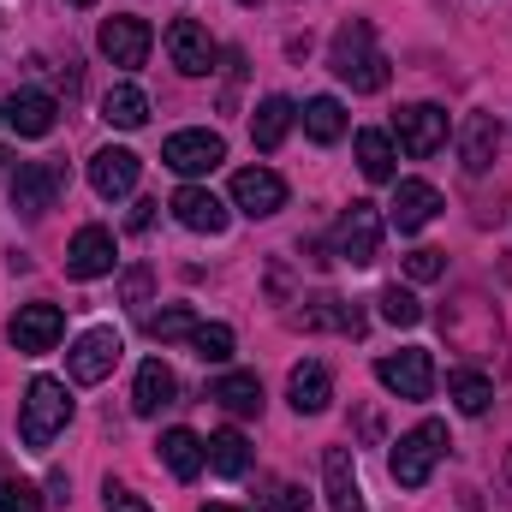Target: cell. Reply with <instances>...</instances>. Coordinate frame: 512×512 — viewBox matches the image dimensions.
<instances>
[{"label":"cell","instance_id":"cell-1","mask_svg":"<svg viewBox=\"0 0 512 512\" xmlns=\"http://www.w3.org/2000/svg\"><path fill=\"white\" fill-rule=\"evenodd\" d=\"M334 72H340V84H352L358 96H376L387 90V54L376 48V30H370V18H352V24H340L334 30Z\"/></svg>","mask_w":512,"mask_h":512},{"label":"cell","instance_id":"cell-2","mask_svg":"<svg viewBox=\"0 0 512 512\" xmlns=\"http://www.w3.org/2000/svg\"><path fill=\"white\" fill-rule=\"evenodd\" d=\"M72 423V393L66 382H54V376H36V382L24 387V417H18V435H24V447H48L60 429Z\"/></svg>","mask_w":512,"mask_h":512},{"label":"cell","instance_id":"cell-3","mask_svg":"<svg viewBox=\"0 0 512 512\" xmlns=\"http://www.w3.org/2000/svg\"><path fill=\"white\" fill-rule=\"evenodd\" d=\"M441 453H447V423H435V417H429V423H417L411 435H399V441H393L387 471H393V483H399V489H423Z\"/></svg>","mask_w":512,"mask_h":512},{"label":"cell","instance_id":"cell-4","mask_svg":"<svg viewBox=\"0 0 512 512\" xmlns=\"http://www.w3.org/2000/svg\"><path fill=\"white\" fill-rule=\"evenodd\" d=\"M334 256L352 262V268H370V262L382 256V215H376V203H352V209L340 215V227H334Z\"/></svg>","mask_w":512,"mask_h":512},{"label":"cell","instance_id":"cell-5","mask_svg":"<svg viewBox=\"0 0 512 512\" xmlns=\"http://www.w3.org/2000/svg\"><path fill=\"white\" fill-rule=\"evenodd\" d=\"M120 352H126V340H120L114 328H90V334H78V340H72V352H66V370H72V382L96 387V382H108V376H114Z\"/></svg>","mask_w":512,"mask_h":512},{"label":"cell","instance_id":"cell-6","mask_svg":"<svg viewBox=\"0 0 512 512\" xmlns=\"http://www.w3.org/2000/svg\"><path fill=\"white\" fill-rule=\"evenodd\" d=\"M161 161L173 173H185V179H203V173H215L227 161V143H221V131H173L161 143Z\"/></svg>","mask_w":512,"mask_h":512},{"label":"cell","instance_id":"cell-7","mask_svg":"<svg viewBox=\"0 0 512 512\" xmlns=\"http://www.w3.org/2000/svg\"><path fill=\"white\" fill-rule=\"evenodd\" d=\"M376 382L387 387V393H399V399H429L435 393V364H429V352H387V358H376Z\"/></svg>","mask_w":512,"mask_h":512},{"label":"cell","instance_id":"cell-8","mask_svg":"<svg viewBox=\"0 0 512 512\" xmlns=\"http://www.w3.org/2000/svg\"><path fill=\"white\" fill-rule=\"evenodd\" d=\"M233 209L251 215V221L280 215V209H286V179L268 173V167H245V173H233Z\"/></svg>","mask_w":512,"mask_h":512},{"label":"cell","instance_id":"cell-9","mask_svg":"<svg viewBox=\"0 0 512 512\" xmlns=\"http://www.w3.org/2000/svg\"><path fill=\"white\" fill-rule=\"evenodd\" d=\"M167 54L185 78H209L215 72V36L197 24V18H173L167 24Z\"/></svg>","mask_w":512,"mask_h":512},{"label":"cell","instance_id":"cell-10","mask_svg":"<svg viewBox=\"0 0 512 512\" xmlns=\"http://www.w3.org/2000/svg\"><path fill=\"white\" fill-rule=\"evenodd\" d=\"M6 334H12V346L18 352H54L60 346V334H66V316H60V304H24L12 322H6Z\"/></svg>","mask_w":512,"mask_h":512},{"label":"cell","instance_id":"cell-11","mask_svg":"<svg viewBox=\"0 0 512 512\" xmlns=\"http://www.w3.org/2000/svg\"><path fill=\"white\" fill-rule=\"evenodd\" d=\"M96 48H102L114 66H143V60H149V48H155V30H149L143 18H126V12H114V18L102 24Z\"/></svg>","mask_w":512,"mask_h":512},{"label":"cell","instance_id":"cell-12","mask_svg":"<svg viewBox=\"0 0 512 512\" xmlns=\"http://www.w3.org/2000/svg\"><path fill=\"white\" fill-rule=\"evenodd\" d=\"M393 131H399L405 155H435V149L447 143V114H441L435 102H411V108L393 114Z\"/></svg>","mask_w":512,"mask_h":512},{"label":"cell","instance_id":"cell-13","mask_svg":"<svg viewBox=\"0 0 512 512\" xmlns=\"http://www.w3.org/2000/svg\"><path fill=\"white\" fill-rule=\"evenodd\" d=\"M66 274L72 280H102L114 274V233L108 227H78L66 245Z\"/></svg>","mask_w":512,"mask_h":512},{"label":"cell","instance_id":"cell-14","mask_svg":"<svg viewBox=\"0 0 512 512\" xmlns=\"http://www.w3.org/2000/svg\"><path fill=\"white\" fill-rule=\"evenodd\" d=\"M54 197H60V167L24 161V167L12 173V209H18V215H48Z\"/></svg>","mask_w":512,"mask_h":512},{"label":"cell","instance_id":"cell-15","mask_svg":"<svg viewBox=\"0 0 512 512\" xmlns=\"http://www.w3.org/2000/svg\"><path fill=\"white\" fill-rule=\"evenodd\" d=\"M459 161H465V173H489L501 161V120L495 114H465L459 120Z\"/></svg>","mask_w":512,"mask_h":512},{"label":"cell","instance_id":"cell-16","mask_svg":"<svg viewBox=\"0 0 512 512\" xmlns=\"http://www.w3.org/2000/svg\"><path fill=\"white\" fill-rule=\"evenodd\" d=\"M137 173H143V161H137L131 149H114V143H108V149L90 155V185H96V197H108V203L137 191Z\"/></svg>","mask_w":512,"mask_h":512},{"label":"cell","instance_id":"cell-17","mask_svg":"<svg viewBox=\"0 0 512 512\" xmlns=\"http://www.w3.org/2000/svg\"><path fill=\"white\" fill-rule=\"evenodd\" d=\"M173 215H179V227H191V233H227V203L215 197V191H203V185H179L173 191V203H167Z\"/></svg>","mask_w":512,"mask_h":512},{"label":"cell","instance_id":"cell-18","mask_svg":"<svg viewBox=\"0 0 512 512\" xmlns=\"http://www.w3.org/2000/svg\"><path fill=\"white\" fill-rule=\"evenodd\" d=\"M435 215H441V191L429 179H399L393 185V227L399 233H423Z\"/></svg>","mask_w":512,"mask_h":512},{"label":"cell","instance_id":"cell-19","mask_svg":"<svg viewBox=\"0 0 512 512\" xmlns=\"http://www.w3.org/2000/svg\"><path fill=\"white\" fill-rule=\"evenodd\" d=\"M322 483H328V507L334 512H370L364 507V489H358V471H352V453H346V447H328V453H322Z\"/></svg>","mask_w":512,"mask_h":512},{"label":"cell","instance_id":"cell-20","mask_svg":"<svg viewBox=\"0 0 512 512\" xmlns=\"http://www.w3.org/2000/svg\"><path fill=\"white\" fill-rule=\"evenodd\" d=\"M6 114V126L18 131V137H48L54 131V96H42V90H12V102L0 108Z\"/></svg>","mask_w":512,"mask_h":512},{"label":"cell","instance_id":"cell-21","mask_svg":"<svg viewBox=\"0 0 512 512\" xmlns=\"http://www.w3.org/2000/svg\"><path fill=\"white\" fill-rule=\"evenodd\" d=\"M286 399H292L298 417L328 411V399H334V376H328V364H298V370L286 376Z\"/></svg>","mask_w":512,"mask_h":512},{"label":"cell","instance_id":"cell-22","mask_svg":"<svg viewBox=\"0 0 512 512\" xmlns=\"http://www.w3.org/2000/svg\"><path fill=\"white\" fill-rule=\"evenodd\" d=\"M292 322H298V328H340V334H364V310H358V304H346V298H334V292L304 298V310H298Z\"/></svg>","mask_w":512,"mask_h":512},{"label":"cell","instance_id":"cell-23","mask_svg":"<svg viewBox=\"0 0 512 512\" xmlns=\"http://www.w3.org/2000/svg\"><path fill=\"white\" fill-rule=\"evenodd\" d=\"M173 393H179V382H173V370H167L161 358L137 364V382H131V411H137V417H155L161 405H173Z\"/></svg>","mask_w":512,"mask_h":512},{"label":"cell","instance_id":"cell-24","mask_svg":"<svg viewBox=\"0 0 512 512\" xmlns=\"http://www.w3.org/2000/svg\"><path fill=\"white\" fill-rule=\"evenodd\" d=\"M203 459H209L215 477H245V471H251V441H245L239 429H221V435L203 441Z\"/></svg>","mask_w":512,"mask_h":512},{"label":"cell","instance_id":"cell-25","mask_svg":"<svg viewBox=\"0 0 512 512\" xmlns=\"http://www.w3.org/2000/svg\"><path fill=\"white\" fill-rule=\"evenodd\" d=\"M292 120H298V108H292L286 96H268V102L251 114V143L256 149H280L286 131H292Z\"/></svg>","mask_w":512,"mask_h":512},{"label":"cell","instance_id":"cell-26","mask_svg":"<svg viewBox=\"0 0 512 512\" xmlns=\"http://www.w3.org/2000/svg\"><path fill=\"white\" fill-rule=\"evenodd\" d=\"M161 465H167L179 483H191L209 459H203V441H197L191 429H167V435H161Z\"/></svg>","mask_w":512,"mask_h":512},{"label":"cell","instance_id":"cell-27","mask_svg":"<svg viewBox=\"0 0 512 512\" xmlns=\"http://www.w3.org/2000/svg\"><path fill=\"white\" fill-rule=\"evenodd\" d=\"M209 399H215V405H227L233 417H256V411H262V382H256L251 370H233V376H221V382H215Z\"/></svg>","mask_w":512,"mask_h":512},{"label":"cell","instance_id":"cell-28","mask_svg":"<svg viewBox=\"0 0 512 512\" xmlns=\"http://www.w3.org/2000/svg\"><path fill=\"white\" fill-rule=\"evenodd\" d=\"M102 120L120 131H137L143 120H149V96L137 90V84H114L108 96H102Z\"/></svg>","mask_w":512,"mask_h":512},{"label":"cell","instance_id":"cell-29","mask_svg":"<svg viewBox=\"0 0 512 512\" xmlns=\"http://www.w3.org/2000/svg\"><path fill=\"white\" fill-rule=\"evenodd\" d=\"M304 131H310L316 143L346 137V108H340L334 96H310V102H304Z\"/></svg>","mask_w":512,"mask_h":512},{"label":"cell","instance_id":"cell-30","mask_svg":"<svg viewBox=\"0 0 512 512\" xmlns=\"http://www.w3.org/2000/svg\"><path fill=\"white\" fill-rule=\"evenodd\" d=\"M447 393H453V405H459L465 417H483L489 399H495L489 376H477V370H453V376H447Z\"/></svg>","mask_w":512,"mask_h":512},{"label":"cell","instance_id":"cell-31","mask_svg":"<svg viewBox=\"0 0 512 512\" xmlns=\"http://www.w3.org/2000/svg\"><path fill=\"white\" fill-rule=\"evenodd\" d=\"M358 167H364L370 185L393 179V143H387V131H358Z\"/></svg>","mask_w":512,"mask_h":512},{"label":"cell","instance_id":"cell-32","mask_svg":"<svg viewBox=\"0 0 512 512\" xmlns=\"http://www.w3.org/2000/svg\"><path fill=\"white\" fill-rule=\"evenodd\" d=\"M191 352H197L203 364H227V358H233V328H227V322H197Z\"/></svg>","mask_w":512,"mask_h":512},{"label":"cell","instance_id":"cell-33","mask_svg":"<svg viewBox=\"0 0 512 512\" xmlns=\"http://www.w3.org/2000/svg\"><path fill=\"white\" fill-rule=\"evenodd\" d=\"M382 322H393V328H417L423 322V304H417V292H405V286H382Z\"/></svg>","mask_w":512,"mask_h":512},{"label":"cell","instance_id":"cell-34","mask_svg":"<svg viewBox=\"0 0 512 512\" xmlns=\"http://www.w3.org/2000/svg\"><path fill=\"white\" fill-rule=\"evenodd\" d=\"M149 334L167 346V340H191L197 334V316H191V304H167L161 316H149Z\"/></svg>","mask_w":512,"mask_h":512},{"label":"cell","instance_id":"cell-35","mask_svg":"<svg viewBox=\"0 0 512 512\" xmlns=\"http://www.w3.org/2000/svg\"><path fill=\"white\" fill-rule=\"evenodd\" d=\"M0 512H42V495H36L30 483L6 477V483H0Z\"/></svg>","mask_w":512,"mask_h":512},{"label":"cell","instance_id":"cell-36","mask_svg":"<svg viewBox=\"0 0 512 512\" xmlns=\"http://www.w3.org/2000/svg\"><path fill=\"white\" fill-rule=\"evenodd\" d=\"M262 512H310V495H304L298 483H274V489L262 495Z\"/></svg>","mask_w":512,"mask_h":512},{"label":"cell","instance_id":"cell-37","mask_svg":"<svg viewBox=\"0 0 512 512\" xmlns=\"http://www.w3.org/2000/svg\"><path fill=\"white\" fill-rule=\"evenodd\" d=\"M405 274H411V280H441V274H447V262H441V251H429V245H423V251L405 256Z\"/></svg>","mask_w":512,"mask_h":512},{"label":"cell","instance_id":"cell-38","mask_svg":"<svg viewBox=\"0 0 512 512\" xmlns=\"http://www.w3.org/2000/svg\"><path fill=\"white\" fill-rule=\"evenodd\" d=\"M102 507H108V512H149V501H143V495H131V489H120V483L108 477V489H102Z\"/></svg>","mask_w":512,"mask_h":512},{"label":"cell","instance_id":"cell-39","mask_svg":"<svg viewBox=\"0 0 512 512\" xmlns=\"http://www.w3.org/2000/svg\"><path fill=\"white\" fill-rule=\"evenodd\" d=\"M149 286H155V274L137 262V268H126V286H120V292H126V304H137V310H143V304H149Z\"/></svg>","mask_w":512,"mask_h":512},{"label":"cell","instance_id":"cell-40","mask_svg":"<svg viewBox=\"0 0 512 512\" xmlns=\"http://www.w3.org/2000/svg\"><path fill=\"white\" fill-rule=\"evenodd\" d=\"M155 209H161V203H149V197H143V203L131 209V233H149V221H155Z\"/></svg>","mask_w":512,"mask_h":512},{"label":"cell","instance_id":"cell-41","mask_svg":"<svg viewBox=\"0 0 512 512\" xmlns=\"http://www.w3.org/2000/svg\"><path fill=\"white\" fill-rule=\"evenodd\" d=\"M203 512H239V507H203Z\"/></svg>","mask_w":512,"mask_h":512},{"label":"cell","instance_id":"cell-42","mask_svg":"<svg viewBox=\"0 0 512 512\" xmlns=\"http://www.w3.org/2000/svg\"><path fill=\"white\" fill-rule=\"evenodd\" d=\"M72 6H96V0H72Z\"/></svg>","mask_w":512,"mask_h":512},{"label":"cell","instance_id":"cell-43","mask_svg":"<svg viewBox=\"0 0 512 512\" xmlns=\"http://www.w3.org/2000/svg\"><path fill=\"white\" fill-rule=\"evenodd\" d=\"M245 6H256V0H245Z\"/></svg>","mask_w":512,"mask_h":512},{"label":"cell","instance_id":"cell-44","mask_svg":"<svg viewBox=\"0 0 512 512\" xmlns=\"http://www.w3.org/2000/svg\"><path fill=\"white\" fill-rule=\"evenodd\" d=\"M507 471H512V459H507Z\"/></svg>","mask_w":512,"mask_h":512},{"label":"cell","instance_id":"cell-45","mask_svg":"<svg viewBox=\"0 0 512 512\" xmlns=\"http://www.w3.org/2000/svg\"><path fill=\"white\" fill-rule=\"evenodd\" d=\"M0 120H6V114H0Z\"/></svg>","mask_w":512,"mask_h":512}]
</instances>
